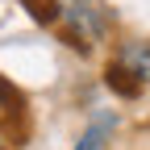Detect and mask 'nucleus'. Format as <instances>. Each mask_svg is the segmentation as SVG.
I'll list each match as a JSON object with an SVG mask.
<instances>
[{"mask_svg": "<svg viewBox=\"0 0 150 150\" xmlns=\"http://www.w3.org/2000/svg\"><path fill=\"white\" fill-rule=\"evenodd\" d=\"M8 104H21V96H17V92H13L4 79H0V117H8V112H13Z\"/></svg>", "mask_w": 150, "mask_h": 150, "instance_id": "6", "label": "nucleus"}, {"mask_svg": "<svg viewBox=\"0 0 150 150\" xmlns=\"http://www.w3.org/2000/svg\"><path fill=\"white\" fill-rule=\"evenodd\" d=\"M59 25L67 46L75 50H92V46H104L112 29H117V8L108 0H59Z\"/></svg>", "mask_w": 150, "mask_h": 150, "instance_id": "1", "label": "nucleus"}, {"mask_svg": "<svg viewBox=\"0 0 150 150\" xmlns=\"http://www.w3.org/2000/svg\"><path fill=\"white\" fill-rule=\"evenodd\" d=\"M38 25H59V0H21Z\"/></svg>", "mask_w": 150, "mask_h": 150, "instance_id": "5", "label": "nucleus"}, {"mask_svg": "<svg viewBox=\"0 0 150 150\" xmlns=\"http://www.w3.org/2000/svg\"><path fill=\"white\" fill-rule=\"evenodd\" d=\"M112 67H121L129 79H138L142 88L150 83V42H142V38H129V42H117V50H112Z\"/></svg>", "mask_w": 150, "mask_h": 150, "instance_id": "2", "label": "nucleus"}, {"mask_svg": "<svg viewBox=\"0 0 150 150\" xmlns=\"http://www.w3.org/2000/svg\"><path fill=\"white\" fill-rule=\"evenodd\" d=\"M112 129H117V117H108V112H104V117H96V121H92L83 134H79L75 150H104V142H108Z\"/></svg>", "mask_w": 150, "mask_h": 150, "instance_id": "3", "label": "nucleus"}, {"mask_svg": "<svg viewBox=\"0 0 150 150\" xmlns=\"http://www.w3.org/2000/svg\"><path fill=\"white\" fill-rule=\"evenodd\" d=\"M104 88H108V92H117L121 100H134V96H142V83H138V79H129V75H125L121 67H112V63L104 67Z\"/></svg>", "mask_w": 150, "mask_h": 150, "instance_id": "4", "label": "nucleus"}, {"mask_svg": "<svg viewBox=\"0 0 150 150\" xmlns=\"http://www.w3.org/2000/svg\"><path fill=\"white\" fill-rule=\"evenodd\" d=\"M4 146H8V142H4V134H0V150H4Z\"/></svg>", "mask_w": 150, "mask_h": 150, "instance_id": "7", "label": "nucleus"}]
</instances>
